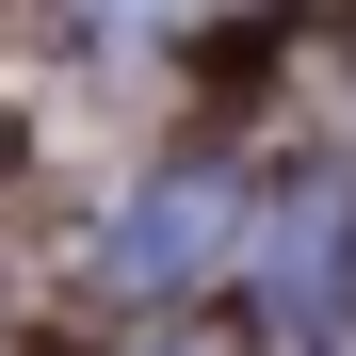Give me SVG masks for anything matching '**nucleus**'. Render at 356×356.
I'll return each mask as SVG.
<instances>
[{
  "label": "nucleus",
  "mask_w": 356,
  "mask_h": 356,
  "mask_svg": "<svg viewBox=\"0 0 356 356\" xmlns=\"http://www.w3.org/2000/svg\"><path fill=\"white\" fill-rule=\"evenodd\" d=\"M113 17H211V0H113Z\"/></svg>",
  "instance_id": "2"
},
{
  "label": "nucleus",
  "mask_w": 356,
  "mask_h": 356,
  "mask_svg": "<svg viewBox=\"0 0 356 356\" xmlns=\"http://www.w3.org/2000/svg\"><path fill=\"white\" fill-rule=\"evenodd\" d=\"M211 259H227V178H146L130 227H113V275L162 291V275H211Z\"/></svg>",
  "instance_id": "1"
}]
</instances>
